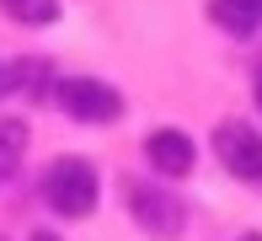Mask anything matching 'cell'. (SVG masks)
Here are the masks:
<instances>
[{"label": "cell", "mask_w": 262, "mask_h": 241, "mask_svg": "<svg viewBox=\"0 0 262 241\" xmlns=\"http://www.w3.org/2000/svg\"><path fill=\"white\" fill-rule=\"evenodd\" d=\"M241 241H262V236H241Z\"/></svg>", "instance_id": "obj_11"}, {"label": "cell", "mask_w": 262, "mask_h": 241, "mask_svg": "<svg viewBox=\"0 0 262 241\" xmlns=\"http://www.w3.org/2000/svg\"><path fill=\"white\" fill-rule=\"evenodd\" d=\"M59 107H64L75 124H118L123 118V96L97 75H70L59 81Z\"/></svg>", "instance_id": "obj_2"}, {"label": "cell", "mask_w": 262, "mask_h": 241, "mask_svg": "<svg viewBox=\"0 0 262 241\" xmlns=\"http://www.w3.org/2000/svg\"><path fill=\"white\" fill-rule=\"evenodd\" d=\"M0 86H6V75H0Z\"/></svg>", "instance_id": "obj_12"}, {"label": "cell", "mask_w": 262, "mask_h": 241, "mask_svg": "<svg viewBox=\"0 0 262 241\" xmlns=\"http://www.w3.org/2000/svg\"><path fill=\"white\" fill-rule=\"evenodd\" d=\"M257 107H262V70H257Z\"/></svg>", "instance_id": "obj_10"}, {"label": "cell", "mask_w": 262, "mask_h": 241, "mask_svg": "<svg viewBox=\"0 0 262 241\" xmlns=\"http://www.w3.org/2000/svg\"><path fill=\"white\" fill-rule=\"evenodd\" d=\"M209 16L220 22L225 32L246 38V32H257V27H262V0H209Z\"/></svg>", "instance_id": "obj_6"}, {"label": "cell", "mask_w": 262, "mask_h": 241, "mask_svg": "<svg viewBox=\"0 0 262 241\" xmlns=\"http://www.w3.org/2000/svg\"><path fill=\"white\" fill-rule=\"evenodd\" d=\"M128 209H134V220L145 225L150 236H177L187 225V209L171 198V193L150 188V183H128Z\"/></svg>", "instance_id": "obj_4"}, {"label": "cell", "mask_w": 262, "mask_h": 241, "mask_svg": "<svg viewBox=\"0 0 262 241\" xmlns=\"http://www.w3.org/2000/svg\"><path fill=\"white\" fill-rule=\"evenodd\" d=\"M21 155H27V124L6 118V124H0V183H11V177H16Z\"/></svg>", "instance_id": "obj_7"}, {"label": "cell", "mask_w": 262, "mask_h": 241, "mask_svg": "<svg viewBox=\"0 0 262 241\" xmlns=\"http://www.w3.org/2000/svg\"><path fill=\"white\" fill-rule=\"evenodd\" d=\"M43 198L64 220H86L97 209V166L80 161V155H59L49 166V177H43Z\"/></svg>", "instance_id": "obj_1"}, {"label": "cell", "mask_w": 262, "mask_h": 241, "mask_svg": "<svg viewBox=\"0 0 262 241\" xmlns=\"http://www.w3.org/2000/svg\"><path fill=\"white\" fill-rule=\"evenodd\" d=\"M0 11L11 22H27V27H49L59 16V0H0Z\"/></svg>", "instance_id": "obj_8"}, {"label": "cell", "mask_w": 262, "mask_h": 241, "mask_svg": "<svg viewBox=\"0 0 262 241\" xmlns=\"http://www.w3.org/2000/svg\"><path fill=\"white\" fill-rule=\"evenodd\" d=\"M145 155H150V166H156L161 177H187L198 150H193V139H187L182 129H156L150 145H145Z\"/></svg>", "instance_id": "obj_5"}, {"label": "cell", "mask_w": 262, "mask_h": 241, "mask_svg": "<svg viewBox=\"0 0 262 241\" xmlns=\"http://www.w3.org/2000/svg\"><path fill=\"white\" fill-rule=\"evenodd\" d=\"M32 241H59V236H54V231H38V236H32Z\"/></svg>", "instance_id": "obj_9"}, {"label": "cell", "mask_w": 262, "mask_h": 241, "mask_svg": "<svg viewBox=\"0 0 262 241\" xmlns=\"http://www.w3.org/2000/svg\"><path fill=\"white\" fill-rule=\"evenodd\" d=\"M214 155L225 161L230 177H241V183H262V134H257L252 124L225 118V124L214 129Z\"/></svg>", "instance_id": "obj_3"}]
</instances>
